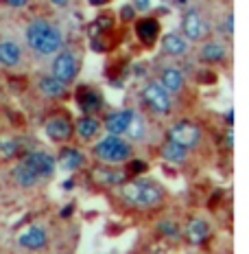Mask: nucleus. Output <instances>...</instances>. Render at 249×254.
<instances>
[{
    "instance_id": "1",
    "label": "nucleus",
    "mask_w": 249,
    "mask_h": 254,
    "mask_svg": "<svg viewBox=\"0 0 249 254\" xmlns=\"http://www.w3.org/2000/svg\"><path fill=\"white\" fill-rule=\"evenodd\" d=\"M24 44L38 60H44V57H52L57 51L63 49L66 35L57 22L44 18V15H35L29 20L24 29Z\"/></svg>"
},
{
    "instance_id": "20",
    "label": "nucleus",
    "mask_w": 249,
    "mask_h": 254,
    "mask_svg": "<svg viewBox=\"0 0 249 254\" xmlns=\"http://www.w3.org/2000/svg\"><path fill=\"white\" fill-rule=\"evenodd\" d=\"M92 178L94 182L103 184V187H120L127 180V173L123 169H116L112 165H99L92 169Z\"/></svg>"
},
{
    "instance_id": "14",
    "label": "nucleus",
    "mask_w": 249,
    "mask_h": 254,
    "mask_svg": "<svg viewBox=\"0 0 249 254\" xmlns=\"http://www.w3.org/2000/svg\"><path fill=\"white\" fill-rule=\"evenodd\" d=\"M131 114H134L131 108L112 110V112H107L105 119L100 121V127H103V131L109 136H125L127 127H129V121H131Z\"/></svg>"
},
{
    "instance_id": "22",
    "label": "nucleus",
    "mask_w": 249,
    "mask_h": 254,
    "mask_svg": "<svg viewBox=\"0 0 249 254\" xmlns=\"http://www.w3.org/2000/svg\"><path fill=\"white\" fill-rule=\"evenodd\" d=\"M55 160L63 171H79V169L86 165V156H83V151L77 149V147H61Z\"/></svg>"
},
{
    "instance_id": "10",
    "label": "nucleus",
    "mask_w": 249,
    "mask_h": 254,
    "mask_svg": "<svg viewBox=\"0 0 249 254\" xmlns=\"http://www.w3.org/2000/svg\"><path fill=\"white\" fill-rule=\"evenodd\" d=\"M44 134L50 142H57V145L68 142L72 138V134H75V129H72V121L68 119L66 114H52L50 119H46V123H44Z\"/></svg>"
},
{
    "instance_id": "35",
    "label": "nucleus",
    "mask_w": 249,
    "mask_h": 254,
    "mask_svg": "<svg viewBox=\"0 0 249 254\" xmlns=\"http://www.w3.org/2000/svg\"><path fill=\"white\" fill-rule=\"evenodd\" d=\"M86 2L90 4V7H97V9H100V7H105V4H109L112 0H86Z\"/></svg>"
},
{
    "instance_id": "30",
    "label": "nucleus",
    "mask_w": 249,
    "mask_h": 254,
    "mask_svg": "<svg viewBox=\"0 0 249 254\" xmlns=\"http://www.w3.org/2000/svg\"><path fill=\"white\" fill-rule=\"evenodd\" d=\"M118 15H120V22H134V20L138 18V11L134 9V4L131 2H125L123 7H120Z\"/></svg>"
},
{
    "instance_id": "37",
    "label": "nucleus",
    "mask_w": 249,
    "mask_h": 254,
    "mask_svg": "<svg viewBox=\"0 0 249 254\" xmlns=\"http://www.w3.org/2000/svg\"><path fill=\"white\" fill-rule=\"evenodd\" d=\"M177 2H182V4H186V0H177Z\"/></svg>"
},
{
    "instance_id": "2",
    "label": "nucleus",
    "mask_w": 249,
    "mask_h": 254,
    "mask_svg": "<svg viewBox=\"0 0 249 254\" xmlns=\"http://www.w3.org/2000/svg\"><path fill=\"white\" fill-rule=\"evenodd\" d=\"M116 189H118V195L123 197V202L134 206V208L151 210V208H157L164 202V190L147 178H131V180L127 178Z\"/></svg>"
},
{
    "instance_id": "24",
    "label": "nucleus",
    "mask_w": 249,
    "mask_h": 254,
    "mask_svg": "<svg viewBox=\"0 0 249 254\" xmlns=\"http://www.w3.org/2000/svg\"><path fill=\"white\" fill-rule=\"evenodd\" d=\"M11 180H13V184L18 189H33L35 184L40 182V178L35 176L33 169L26 165L22 158H20V160L13 165V169H11Z\"/></svg>"
},
{
    "instance_id": "27",
    "label": "nucleus",
    "mask_w": 249,
    "mask_h": 254,
    "mask_svg": "<svg viewBox=\"0 0 249 254\" xmlns=\"http://www.w3.org/2000/svg\"><path fill=\"white\" fill-rule=\"evenodd\" d=\"M125 165H127V169H125L127 178H140V173L147 171V162L140 160V158H129Z\"/></svg>"
},
{
    "instance_id": "33",
    "label": "nucleus",
    "mask_w": 249,
    "mask_h": 254,
    "mask_svg": "<svg viewBox=\"0 0 249 254\" xmlns=\"http://www.w3.org/2000/svg\"><path fill=\"white\" fill-rule=\"evenodd\" d=\"M223 147H225V149H232V147H234V131H232V127H227V129H225Z\"/></svg>"
},
{
    "instance_id": "19",
    "label": "nucleus",
    "mask_w": 249,
    "mask_h": 254,
    "mask_svg": "<svg viewBox=\"0 0 249 254\" xmlns=\"http://www.w3.org/2000/svg\"><path fill=\"white\" fill-rule=\"evenodd\" d=\"M77 101L83 114H97L103 110V94L92 86H81L77 90Z\"/></svg>"
},
{
    "instance_id": "9",
    "label": "nucleus",
    "mask_w": 249,
    "mask_h": 254,
    "mask_svg": "<svg viewBox=\"0 0 249 254\" xmlns=\"http://www.w3.org/2000/svg\"><path fill=\"white\" fill-rule=\"evenodd\" d=\"M22 160H24L31 169H33V173H35V176H38L40 180L50 178L52 173H55V169H57L55 156H52V153H49V151H44V149H31V151H26L24 156H22Z\"/></svg>"
},
{
    "instance_id": "15",
    "label": "nucleus",
    "mask_w": 249,
    "mask_h": 254,
    "mask_svg": "<svg viewBox=\"0 0 249 254\" xmlns=\"http://www.w3.org/2000/svg\"><path fill=\"white\" fill-rule=\"evenodd\" d=\"M210 235H212L210 224L203 219V217H197V215L190 217L186 221V226L182 228V237L190 243V246H201V243H205L210 239Z\"/></svg>"
},
{
    "instance_id": "8",
    "label": "nucleus",
    "mask_w": 249,
    "mask_h": 254,
    "mask_svg": "<svg viewBox=\"0 0 249 254\" xmlns=\"http://www.w3.org/2000/svg\"><path fill=\"white\" fill-rule=\"evenodd\" d=\"M15 241H18V246L22 248V250L42 252L49 246V232H46V228L42 224H29L18 232Z\"/></svg>"
},
{
    "instance_id": "36",
    "label": "nucleus",
    "mask_w": 249,
    "mask_h": 254,
    "mask_svg": "<svg viewBox=\"0 0 249 254\" xmlns=\"http://www.w3.org/2000/svg\"><path fill=\"white\" fill-rule=\"evenodd\" d=\"M72 210H75V206H72V204H68L66 208H61V219H68V217H70V213H72Z\"/></svg>"
},
{
    "instance_id": "32",
    "label": "nucleus",
    "mask_w": 249,
    "mask_h": 254,
    "mask_svg": "<svg viewBox=\"0 0 249 254\" xmlns=\"http://www.w3.org/2000/svg\"><path fill=\"white\" fill-rule=\"evenodd\" d=\"M131 4H134V9L138 13H147L151 9L153 0H131Z\"/></svg>"
},
{
    "instance_id": "18",
    "label": "nucleus",
    "mask_w": 249,
    "mask_h": 254,
    "mask_svg": "<svg viewBox=\"0 0 249 254\" xmlns=\"http://www.w3.org/2000/svg\"><path fill=\"white\" fill-rule=\"evenodd\" d=\"M72 129H75V134L81 140L92 142V140L99 138V134L103 131V127H100V119H97L94 114H83L72 123Z\"/></svg>"
},
{
    "instance_id": "21",
    "label": "nucleus",
    "mask_w": 249,
    "mask_h": 254,
    "mask_svg": "<svg viewBox=\"0 0 249 254\" xmlns=\"http://www.w3.org/2000/svg\"><path fill=\"white\" fill-rule=\"evenodd\" d=\"M68 88L66 83H61L59 79H55L52 75H42L38 79V92L42 97L46 99H52V101H57V99H66L68 97Z\"/></svg>"
},
{
    "instance_id": "29",
    "label": "nucleus",
    "mask_w": 249,
    "mask_h": 254,
    "mask_svg": "<svg viewBox=\"0 0 249 254\" xmlns=\"http://www.w3.org/2000/svg\"><path fill=\"white\" fill-rule=\"evenodd\" d=\"M221 29H223L225 38H232V35H234V11H225L223 20H221Z\"/></svg>"
},
{
    "instance_id": "23",
    "label": "nucleus",
    "mask_w": 249,
    "mask_h": 254,
    "mask_svg": "<svg viewBox=\"0 0 249 254\" xmlns=\"http://www.w3.org/2000/svg\"><path fill=\"white\" fill-rule=\"evenodd\" d=\"M160 156H162L164 162H168V165L182 167V165H186V162H188L190 151H186L184 147H179V145H175L173 140L164 138L162 145H160Z\"/></svg>"
},
{
    "instance_id": "7",
    "label": "nucleus",
    "mask_w": 249,
    "mask_h": 254,
    "mask_svg": "<svg viewBox=\"0 0 249 254\" xmlns=\"http://www.w3.org/2000/svg\"><path fill=\"white\" fill-rule=\"evenodd\" d=\"M164 138L173 140L175 145L184 147L186 151H193L203 142V127L195 121L182 119V121H175V123L166 129V136Z\"/></svg>"
},
{
    "instance_id": "11",
    "label": "nucleus",
    "mask_w": 249,
    "mask_h": 254,
    "mask_svg": "<svg viewBox=\"0 0 249 254\" xmlns=\"http://www.w3.org/2000/svg\"><path fill=\"white\" fill-rule=\"evenodd\" d=\"M230 55L227 51V44L223 40H214L208 38L203 42H199V49H197V62L205 64V66H214V64H223Z\"/></svg>"
},
{
    "instance_id": "26",
    "label": "nucleus",
    "mask_w": 249,
    "mask_h": 254,
    "mask_svg": "<svg viewBox=\"0 0 249 254\" xmlns=\"http://www.w3.org/2000/svg\"><path fill=\"white\" fill-rule=\"evenodd\" d=\"M155 230L160 232L164 239H168V241H179V239H182V228H179V226L175 224L173 219H162V221H157Z\"/></svg>"
},
{
    "instance_id": "34",
    "label": "nucleus",
    "mask_w": 249,
    "mask_h": 254,
    "mask_svg": "<svg viewBox=\"0 0 249 254\" xmlns=\"http://www.w3.org/2000/svg\"><path fill=\"white\" fill-rule=\"evenodd\" d=\"M49 4H52V7H57V9H68L70 7V0H46Z\"/></svg>"
},
{
    "instance_id": "3",
    "label": "nucleus",
    "mask_w": 249,
    "mask_h": 254,
    "mask_svg": "<svg viewBox=\"0 0 249 254\" xmlns=\"http://www.w3.org/2000/svg\"><path fill=\"white\" fill-rule=\"evenodd\" d=\"M92 153L100 165H123L129 158H134V145L123 136H109L105 134L103 138H97L92 145Z\"/></svg>"
},
{
    "instance_id": "31",
    "label": "nucleus",
    "mask_w": 249,
    "mask_h": 254,
    "mask_svg": "<svg viewBox=\"0 0 249 254\" xmlns=\"http://www.w3.org/2000/svg\"><path fill=\"white\" fill-rule=\"evenodd\" d=\"M0 2H2L4 7H9V9H26L33 0H0Z\"/></svg>"
},
{
    "instance_id": "6",
    "label": "nucleus",
    "mask_w": 249,
    "mask_h": 254,
    "mask_svg": "<svg viewBox=\"0 0 249 254\" xmlns=\"http://www.w3.org/2000/svg\"><path fill=\"white\" fill-rule=\"evenodd\" d=\"M182 31L179 33L188 40V44H199V42L210 38V20L199 7H186L182 13Z\"/></svg>"
},
{
    "instance_id": "16",
    "label": "nucleus",
    "mask_w": 249,
    "mask_h": 254,
    "mask_svg": "<svg viewBox=\"0 0 249 254\" xmlns=\"http://www.w3.org/2000/svg\"><path fill=\"white\" fill-rule=\"evenodd\" d=\"M160 51L168 57H184V55H188L190 44L179 31H168L160 40Z\"/></svg>"
},
{
    "instance_id": "28",
    "label": "nucleus",
    "mask_w": 249,
    "mask_h": 254,
    "mask_svg": "<svg viewBox=\"0 0 249 254\" xmlns=\"http://www.w3.org/2000/svg\"><path fill=\"white\" fill-rule=\"evenodd\" d=\"M18 151H20V145H18V140H15V138H4V140H0V156L11 158V156H15Z\"/></svg>"
},
{
    "instance_id": "12",
    "label": "nucleus",
    "mask_w": 249,
    "mask_h": 254,
    "mask_svg": "<svg viewBox=\"0 0 249 254\" xmlns=\"http://www.w3.org/2000/svg\"><path fill=\"white\" fill-rule=\"evenodd\" d=\"M157 81L166 88V92L171 94V97L182 94L188 86L186 72H184L179 66H162L160 70H157Z\"/></svg>"
},
{
    "instance_id": "25",
    "label": "nucleus",
    "mask_w": 249,
    "mask_h": 254,
    "mask_svg": "<svg viewBox=\"0 0 249 254\" xmlns=\"http://www.w3.org/2000/svg\"><path fill=\"white\" fill-rule=\"evenodd\" d=\"M147 131H149V121H147L140 112H136V110H134V114H131V121H129V127H127V131H125L123 138H127L129 142L145 140L147 138Z\"/></svg>"
},
{
    "instance_id": "13",
    "label": "nucleus",
    "mask_w": 249,
    "mask_h": 254,
    "mask_svg": "<svg viewBox=\"0 0 249 254\" xmlns=\"http://www.w3.org/2000/svg\"><path fill=\"white\" fill-rule=\"evenodd\" d=\"M134 31H136V38L142 42V44L151 46L155 44L157 40H160V33H162V24L157 18H153V15H140V18L134 20Z\"/></svg>"
},
{
    "instance_id": "5",
    "label": "nucleus",
    "mask_w": 249,
    "mask_h": 254,
    "mask_svg": "<svg viewBox=\"0 0 249 254\" xmlns=\"http://www.w3.org/2000/svg\"><path fill=\"white\" fill-rule=\"evenodd\" d=\"M140 101L155 116H171L173 114V97L166 92L157 79H149L145 86L140 88Z\"/></svg>"
},
{
    "instance_id": "17",
    "label": "nucleus",
    "mask_w": 249,
    "mask_h": 254,
    "mask_svg": "<svg viewBox=\"0 0 249 254\" xmlns=\"http://www.w3.org/2000/svg\"><path fill=\"white\" fill-rule=\"evenodd\" d=\"M24 60V51L22 46L18 44L11 38H2L0 40V66L2 68H18Z\"/></svg>"
},
{
    "instance_id": "4",
    "label": "nucleus",
    "mask_w": 249,
    "mask_h": 254,
    "mask_svg": "<svg viewBox=\"0 0 249 254\" xmlns=\"http://www.w3.org/2000/svg\"><path fill=\"white\" fill-rule=\"evenodd\" d=\"M79 70H81V53L75 49H66L63 46L61 51H57L55 55L50 57V72L55 79H59L61 83L70 86L75 83V79L79 77Z\"/></svg>"
}]
</instances>
